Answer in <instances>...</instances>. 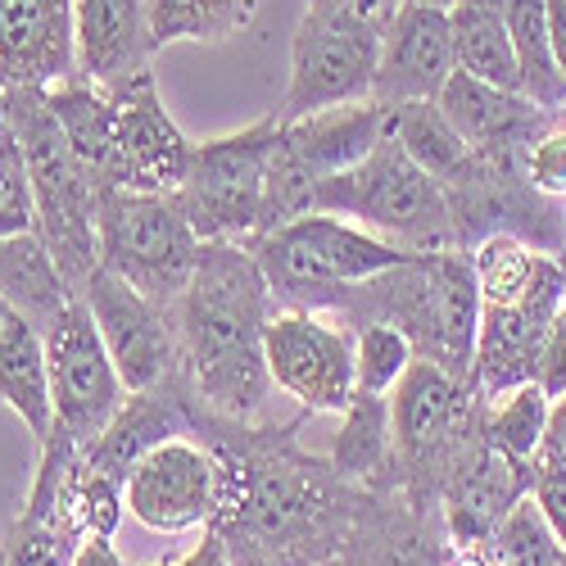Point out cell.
Returning <instances> with one entry per match:
<instances>
[{
  "label": "cell",
  "mask_w": 566,
  "mask_h": 566,
  "mask_svg": "<svg viewBox=\"0 0 566 566\" xmlns=\"http://www.w3.org/2000/svg\"><path fill=\"white\" fill-rule=\"evenodd\" d=\"M300 421L200 417L196 436L218 458V512L209 531L222 535L231 566H326L349 544L371 490L345 481L332 458L295 444Z\"/></svg>",
  "instance_id": "cell-1"
},
{
  "label": "cell",
  "mask_w": 566,
  "mask_h": 566,
  "mask_svg": "<svg viewBox=\"0 0 566 566\" xmlns=\"http://www.w3.org/2000/svg\"><path fill=\"white\" fill-rule=\"evenodd\" d=\"M276 295L245 245L209 241L177 300V371L200 417L259 421L268 412V322Z\"/></svg>",
  "instance_id": "cell-2"
},
{
  "label": "cell",
  "mask_w": 566,
  "mask_h": 566,
  "mask_svg": "<svg viewBox=\"0 0 566 566\" xmlns=\"http://www.w3.org/2000/svg\"><path fill=\"white\" fill-rule=\"evenodd\" d=\"M322 313L349 317V326L390 322L412 340L417 358L453 371L458 381H471L481 291H476V272H471L467 250L408 254L390 272L336 295Z\"/></svg>",
  "instance_id": "cell-3"
},
{
  "label": "cell",
  "mask_w": 566,
  "mask_h": 566,
  "mask_svg": "<svg viewBox=\"0 0 566 566\" xmlns=\"http://www.w3.org/2000/svg\"><path fill=\"white\" fill-rule=\"evenodd\" d=\"M0 105H6V123L19 140V155L28 168L36 235L51 245L55 263L69 276V286L77 291L82 281L101 268V241H96L101 186L77 164L45 91H36V86L0 91Z\"/></svg>",
  "instance_id": "cell-4"
},
{
  "label": "cell",
  "mask_w": 566,
  "mask_h": 566,
  "mask_svg": "<svg viewBox=\"0 0 566 566\" xmlns=\"http://www.w3.org/2000/svg\"><path fill=\"white\" fill-rule=\"evenodd\" d=\"M313 213H340L408 254L462 250L449 191L395 136H386L363 164L317 181Z\"/></svg>",
  "instance_id": "cell-5"
},
{
  "label": "cell",
  "mask_w": 566,
  "mask_h": 566,
  "mask_svg": "<svg viewBox=\"0 0 566 566\" xmlns=\"http://www.w3.org/2000/svg\"><path fill=\"white\" fill-rule=\"evenodd\" d=\"M254 263L263 268L276 304L322 313L349 286L390 272L408 259V250L371 235L367 227L340 218V213H304L272 231H259L245 241Z\"/></svg>",
  "instance_id": "cell-6"
},
{
  "label": "cell",
  "mask_w": 566,
  "mask_h": 566,
  "mask_svg": "<svg viewBox=\"0 0 566 566\" xmlns=\"http://www.w3.org/2000/svg\"><path fill=\"white\" fill-rule=\"evenodd\" d=\"M45 363H51V399H55V427L45 436L41 462L32 485H51L64 476V467L96 440L118 408L127 403V386L96 332V317L82 304V295L55 317L45 332Z\"/></svg>",
  "instance_id": "cell-7"
},
{
  "label": "cell",
  "mask_w": 566,
  "mask_h": 566,
  "mask_svg": "<svg viewBox=\"0 0 566 566\" xmlns=\"http://www.w3.org/2000/svg\"><path fill=\"white\" fill-rule=\"evenodd\" d=\"M101 268L118 272L127 286L159 304H177L191 286L205 254V235L191 227L172 196L105 186L96 205Z\"/></svg>",
  "instance_id": "cell-8"
},
{
  "label": "cell",
  "mask_w": 566,
  "mask_h": 566,
  "mask_svg": "<svg viewBox=\"0 0 566 566\" xmlns=\"http://www.w3.org/2000/svg\"><path fill=\"white\" fill-rule=\"evenodd\" d=\"M276 136H281V123L276 114H268L241 132H227L191 150V164H186V177L172 191V200L181 205V213L191 218V227L205 241L245 245L259 231Z\"/></svg>",
  "instance_id": "cell-9"
},
{
  "label": "cell",
  "mask_w": 566,
  "mask_h": 566,
  "mask_svg": "<svg viewBox=\"0 0 566 566\" xmlns=\"http://www.w3.org/2000/svg\"><path fill=\"white\" fill-rule=\"evenodd\" d=\"M376 64H381V28L345 10H304L291 36V86L276 118L295 123L336 105L371 101Z\"/></svg>",
  "instance_id": "cell-10"
},
{
  "label": "cell",
  "mask_w": 566,
  "mask_h": 566,
  "mask_svg": "<svg viewBox=\"0 0 566 566\" xmlns=\"http://www.w3.org/2000/svg\"><path fill=\"white\" fill-rule=\"evenodd\" d=\"M82 304L96 317V332L123 376L127 395L155 390L177 371V304H159L109 268H96L82 286Z\"/></svg>",
  "instance_id": "cell-11"
},
{
  "label": "cell",
  "mask_w": 566,
  "mask_h": 566,
  "mask_svg": "<svg viewBox=\"0 0 566 566\" xmlns=\"http://www.w3.org/2000/svg\"><path fill=\"white\" fill-rule=\"evenodd\" d=\"M268 371L308 412H345L354 399V336L308 308H276L268 322Z\"/></svg>",
  "instance_id": "cell-12"
},
{
  "label": "cell",
  "mask_w": 566,
  "mask_h": 566,
  "mask_svg": "<svg viewBox=\"0 0 566 566\" xmlns=\"http://www.w3.org/2000/svg\"><path fill=\"white\" fill-rule=\"evenodd\" d=\"M123 503L132 522L159 535H181L209 526L218 512V458L209 444H196L186 436H172L155 444L132 467L123 485Z\"/></svg>",
  "instance_id": "cell-13"
},
{
  "label": "cell",
  "mask_w": 566,
  "mask_h": 566,
  "mask_svg": "<svg viewBox=\"0 0 566 566\" xmlns=\"http://www.w3.org/2000/svg\"><path fill=\"white\" fill-rule=\"evenodd\" d=\"M105 91L114 96V186L172 196L196 146L164 109L155 73L146 69L127 77L123 86H105Z\"/></svg>",
  "instance_id": "cell-14"
},
{
  "label": "cell",
  "mask_w": 566,
  "mask_h": 566,
  "mask_svg": "<svg viewBox=\"0 0 566 566\" xmlns=\"http://www.w3.org/2000/svg\"><path fill=\"white\" fill-rule=\"evenodd\" d=\"M531 494V462L503 453L485 431L471 440L440 485V516L449 544H490L503 516Z\"/></svg>",
  "instance_id": "cell-15"
},
{
  "label": "cell",
  "mask_w": 566,
  "mask_h": 566,
  "mask_svg": "<svg viewBox=\"0 0 566 566\" xmlns=\"http://www.w3.org/2000/svg\"><path fill=\"white\" fill-rule=\"evenodd\" d=\"M453 73H458V60H453L449 10L403 0L395 19L381 28V64H376L371 101L381 105L440 101V91Z\"/></svg>",
  "instance_id": "cell-16"
},
{
  "label": "cell",
  "mask_w": 566,
  "mask_h": 566,
  "mask_svg": "<svg viewBox=\"0 0 566 566\" xmlns=\"http://www.w3.org/2000/svg\"><path fill=\"white\" fill-rule=\"evenodd\" d=\"M77 77L73 0H0V91Z\"/></svg>",
  "instance_id": "cell-17"
},
{
  "label": "cell",
  "mask_w": 566,
  "mask_h": 566,
  "mask_svg": "<svg viewBox=\"0 0 566 566\" xmlns=\"http://www.w3.org/2000/svg\"><path fill=\"white\" fill-rule=\"evenodd\" d=\"M436 105L481 159H522L531 140L557 118L531 105L522 91H499L471 73H453Z\"/></svg>",
  "instance_id": "cell-18"
},
{
  "label": "cell",
  "mask_w": 566,
  "mask_h": 566,
  "mask_svg": "<svg viewBox=\"0 0 566 566\" xmlns=\"http://www.w3.org/2000/svg\"><path fill=\"white\" fill-rule=\"evenodd\" d=\"M562 291L531 295L526 304L494 308L481 304V326H476V354H471V386L481 399H503L507 390L535 381L544 336L557 317Z\"/></svg>",
  "instance_id": "cell-19"
},
{
  "label": "cell",
  "mask_w": 566,
  "mask_h": 566,
  "mask_svg": "<svg viewBox=\"0 0 566 566\" xmlns=\"http://www.w3.org/2000/svg\"><path fill=\"white\" fill-rule=\"evenodd\" d=\"M77 77L96 86H123L146 73L159 41L150 28V0H73Z\"/></svg>",
  "instance_id": "cell-20"
},
{
  "label": "cell",
  "mask_w": 566,
  "mask_h": 566,
  "mask_svg": "<svg viewBox=\"0 0 566 566\" xmlns=\"http://www.w3.org/2000/svg\"><path fill=\"white\" fill-rule=\"evenodd\" d=\"M449 539L436 535L431 507L412 503L403 490H371L340 566H444Z\"/></svg>",
  "instance_id": "cell-21"
},
{
  "label": "cell",
  "mask_w": 566,
  "mask_h": 566,
  "mask_svg": "<svg viewBox=\"0 0 566 566\" xmlns=\"http://www.w3.org/2000/svg\"><path fill=\"white\" fill-rule=\"evenodd\" d=\"M0 300L10 304L14 317H23L45 336L55 317L77 300V291L69 286L64 268L36 231H14L0 235Z\"/></svg>",
  "instance_id": "cell-22"
},
{
  "label": "cell",
  "mask_w": 566,
  "mask_h": 566,
  "mask_svg": "<svg viewBox=\"0 0 566 566\" xmlns=\"http://www.w3.org/2000/svg\"><path fill=\"white\" fill-rule=\"evenodd\" d=\"M0 403L23 421L36 444H45L55 427L51 363H45V336L23 317H10L0 332Z\"/></svg>",
  "instance_id": "cell-23"
},
{
  "label": "cell",
  "mask_w": 566,
  "mask_h": 566,
  "mask_svg": "<svg viewBox=\"0 0 566 566\" xmlns=\"http://www.w3.org/2000/svg\"><path fill=\"white\" fill-rule=\"evenodd\" d=\"M345 427L332 444V467L345 481L363 490H395V436H390V395L354 390L349 408L340 412Z\"/></svg>",
  "instance_id": "cell-24"
},
{
  "label": "cell",
  "mask_w": 566,
  "mask_h": 566,
  "mask_svg": "<svg viewBox=\"0 0 566 566\" xmlns=\"http://www.w3.org/2000/svg\"><path fill=\"white\" fill-rule=\"evenodd\" d=\"M45 96H51V109L69 136L77 164L86 168V177L101 191L114 186V96L86 77H69L45 91Z\"/></svg>",
  "instance_id": "cell-25"
},
{
  "label": "cell",
  "mask_w": 566,
  "mask_h": 566,
  "mask_svg": "<svg viewBox=\"0 0 566 566\" xmlns=\"http://www.w3.org/2000/svg\"><path fill=\"white\" fill-rule=\"evenodd\" d=\"M449 28H453L458 73H471L499 91H522V69H516V51L499 0H462V6L449 10Z\"/></svg>",
  "instance_id": "cell-26"
},
{
  "label": "cell",
  "mask_w": 566,
  "mask_h": 566,
  "mask_svg": "<svg viewBox=\"0 0 566 566\" xmlns=\"http://www.w3.org/2000/svg\"><path fill=\"white\" fill-rule=\"evenodd\" d=\"M499 10L522 69V96L544 114H566V77L548 36V0H499Z\"/></svg>",
  "instance_id": "cell-27"
},
{
  "label": "cell",
  "mask_w": 566,
  "mask_h": 566,
  "mask_svg": "<svg viewBox=\"0 0 566 566\" xmlns=\"http://www.w3.org/2000/svg\"><path fill=\"white\" fill-rule=\"evenodd\" d=\"M548 408H553V399L539 390V381H526V386L507 390L485 412V436L503 453L531 462L539 453V444H544V431H548Z\"/></svg>",
  "instance_id": "cell-28"
},
{
  "label": "cell",
  "mask_w": 566,
  "mask_h": 566,
  "mask_svg": "<svg viewBox=\"0 0 566 566\" xmlns=\"http://www.w3.org/2000/svg\"><path fill=\"white\" fill-rule=\"evenodd\" d=\"M485 553H490V566H562L566 557L562 539L553 535V526L544 522V512L535 507L531 494L503 516V526L490 535Z\"/></svg>",
  "instance_id": "cell-29"
},
{
  "label": "cell",
  "mask_w": 566,
  "mask_h": 566,
  "mask_svg": "<svg viewBox=\"0 0 566 566\" xmlns=\"http://www.w3.org/2000/svg\"><path fill=\"white\" fill-rule=\"evenodd\" d=\"M412 358H417V349L399 326H390V322L354 326V386L363 395H390Z\"/></svg>",
  "instance_id": "cell-30"
},
{
  "label": "cell",
  "mask_w": 566,
  "mask_h": 566,
  "mask_svg": "<svg viewBox=\"0 0 566 566\" xmlns=\"http://www.w3.org/2000/svg\"><path fill=\"white\" fill-rule=\"evenodd\" d=\"M82 539H73L64 526H55L51 516H36V512H23L19 522L10 526L6 544V566H69L73 553H77Z\"/></svg>",
  "instance_id": "cell-31"
},
{
  "label": "cell",
  "mask_w": 566,
  "mask_h": 566,
  "mask_svg": "<svg viewBox=\"0 0 566 566\" xmlns=\"http://www.w3.org/2000/svg\"><path fill=\"white\" fill-rule=\"evenodd\" d=\"M14 231H36V209H32V186H28L19 140L6 123L0 127V235H14Z\"/></svg>",
  "instance_id": "cell-32"
},
{
  "label": "cell",
  "mask_w": 566,
  "mask_h": 566,
  "mask_svg": "<svg viewBox=\"0 0 566 566\" xmlns=\"http://www.w3.org/2000/svg\"><path fill=\"white\" fill-rule=\"evenodd\" d=\"M522 172L544 200H566V114H557L526 146Z\"/></svg>",
  "instance_id": "cell-33"
},
{
  "label": "cell",
  "mask_w": 566,
  "mask_h": 566,
  "mask_svg": "<svg viewBox=\"0 0 566 566\" xmlns=\"http://www.w3.org/2000/svg\"><path fill=\"white\" fill-rule=\"evenodd\" d=\"M531 499L566 548V458H557L553 449H539L531 458Z\"/></svg>",
  "instance_id": "cell-34"
},
{
  "label": "cell",
  "mask_w": 566,
  "mask_h": 566,
  "mask_svg": "<svg viewBox=\"0 0 566 566\" xmlns=\"http://www.w3.org/2000/svg\"><path fill=\"white\" fill-rule=\"evenodd\" d=\"M259 0H196L191 10V41H227L254 19Z\"/></svg>",
  "instance_id": "cell-35"
},
{
  "label": "cell",
  "mask_w": 566,
  "mask_h": 566,
  "mask_svg": "<svg viewBox=\"0 0 566 566\" xmlns=\"http://www.w3.org/2000/svg\"><path fill=\"white\" fill-rule=\"evenodd\" d=\"M535 381H539V390H544L548 399H562V395H566V322H557V317H553L548 336H544Z\"/></svg>",
  "instance_id": "cell-36"
},
{
  "label": "cell",
  "mask_w": 566,
  "mask_h": 566,
  "mask_svg": "<svg viewBox=\"0 0 566 566\" xmlns=\"http://www.w3.org/2000/svg\"><path fill=\"white\" fill-rule=\"evenodd\" d=\"M191 10H196V0H150L155 41H159V45H168V41H191Z\"/></svg>",
  "instance_id": "cell-37"
},
{
  "label": "cell",
  "mask_w": 566,
  "mask_h": 566,
  "mask_svg": "<svg viewBox=\"0 0 566 566\" xmlns=\"http://www.w3.org/2000/svg\"><path fill=\"white\" fill-rule=\"evenodd\" d=\"M159 566H231V553H227L222 535L205 526V539H200L191 553H186V557H177V562H159Z\"/></svg>",
  "instance_id": "cell-38"
},
{
  "label": "cell",
  "mask_w": 566,
  "mask_h": 566,
  "mask_svg": "<svg viewBox=\"0 0 566 566\" xmlns=\"http://www.w3.org/2000/svg\"><path fill=\"white\" fill-rule=\"evenodd\" d=\"M69 566H127V562L109 539H82Z\"/></svg>",
  "instance_id": "cell-39"
},
{
  "label": "cell",
  "mask_w": 566,
  "mask_h": 566,
  "mask_svg": "<svg viewBox=\"0 0 566 566\" xmlns=\"http://www.w3.org/2000/svg\"><path fill=\"white\" fill-rule=\"evenodd\" d=\"M539 449H553L557 458H566V395L553 399V408H548V431H544Z\"/></svg>",
  "instance_id": "cell-40"
},
{
  "label": "cell",
  "mask_w": 566,
  "mask_h": 566,
  "mask_svg": "<svg viewBox=\"0 0 566 566\" xmlns=\"http://www.w3.org/2000/svg\"><path fill=\"white\" fill-rule=\"evenodd\" d=\"M548 36H553V55L566 77V0H548Z\"/></svg>",
  "instance_id": "cell-41"
},
{
  "label": "cell",
  "mask_w": 566,
  "mask_h": 566,
  "mask_svg": "<svg viewBox=\"0 0 566 566\" xmlns=\"http://www.w3.org/2000/svg\"><path fill=\"white\" fill-rule=\"evenodd\" d=\"M444 566H490V553L485 544H449Z\"/></svg>",
  "instance_id": "cell-42"
},
{
  "label": "cell",
  "mask_w": 566,
  "mask_h": 566,
  "mask_svg": "<svg viewBox=\"0 0 566 566\" xmlns=\"http://www.w3.org/2000/svg\"><path fill=\"white\" fill-rule=\"evenodd\" d=\"M399 6H403V0H354V10H358L363 19H371L376 28H386V23L395 19Z\"/></svg>",
  "instance_id": "cell-43"
},
{
  "label": "cell",
  "mask_w": 566,
  "mask_h": 566,
  "mask_svg": "<svg viewBox=\"0 0 566 566\" xmlns=\"http://www.w3.org/2000/svg\"><path fill=\"white\" fill-rule=\"evenodd\" d=\"M308 10H345V6H354V0H304Z\"/></svg>",
  "instance_id": "cell-44"
},
{
  "label": "cell",
  "mask_w": 566,
  "mask_h": 566,
  "mask_svg": "<svg viewBox=\"0 0 566 566\" xmlns=\"http://www.w3.org/2000/svg\"><path fill=\"white\" fill-rule=\"evenodd\" d=\"M412 6H431V10H453V6H462V0H412Z\"/></svg>",
  "instance_id": "cell-45"
},
{
  "label": "cell",
  "mask_w": 566,
  "mask_h": 566,
  "mask_svg": "<svg viewBox=\"0 0 566 566\" xmlns=\"http://www.w3.org/2000/svg\"><path fill=\"white\" fill-rule=\"evenodd\" d=\"M10 317H14V313H10V304L0 300V332H6V322H10Z\"/></svg>",
  "instance_id": "cell-46"
},
{
  "label": "cell",
  "mask_w": 566,
  "mask_h": 566,
  "mask_svg": "<svg viewBox=\"0 0 566 566\" xmlns=\"http://www.w3.org/2000/svg\"><path fill=\"white\" fill-rule=\"evenodd\" d=\"M557 322H566V286H562V300H557Z\"/></svg>",
  "instance_id": "cell-47"
},
{
  "label": "cell",
  "mask_w": 566,
  "mask_h": 566,
  "mask_svg": "<svg viewBox=\"0 0 566 566\" xmlns=\"http://www.w3.org/2000/svg\"><path fill=\"white\" fill-rule=\"evenodd\" d=\"M562 227H566V200H562Z\"/></svg>",
  "instance_id": "cell-48"
},
{
  "label": "cell",
  "mask_w": 566,
  "mask_h": 566,
  "mask_svg": "<svg viewBox=\"0 0 566 566\" xmlns=\"http://www.w3.org/2000/svg\"><path fill=\"white\" fill-rule=\"evenodd\" d=\"M0 566H6V553H0Z\"/></svg>",
  "instance_id": "cell-49"
},
{
  "label": "cell",
  "mask_w": 566,
  "mask_h": 566,
  "mask_svg": "<svg viewBox=\"0 0 566 566\" xmlns=\"http://www.w3.org/2000/svg\"><path fill=\"white\" fill-rule=\"evenodd\" d=\"M326 566H340V562H326Z\"/></svg>",
  "instance_id": "cell-50"
},
{
  "label": "cell",
  "mask_w": 566,
  "mask_h": 566,
  "mask_svg": "<svg viewBox=\"0 0 566 566\" xmlns=\"http://www.w3.org/2000/svg\"><path fill=\"white\" fill-rule=\"evenodd\" d=\"M562 566H566V557H562Z\"/></svg>",
  "instance_id": "cell-51"
}]
</instances>
